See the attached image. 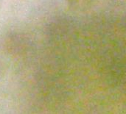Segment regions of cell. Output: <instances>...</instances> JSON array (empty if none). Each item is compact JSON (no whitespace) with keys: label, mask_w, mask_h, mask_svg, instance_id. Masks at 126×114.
<instances>
[{"label":"cell","mask_w":126,"mask_h":114,"mask_svg":"<svg viewBox=\"0 0 126 114\" xmlns=\"http://www.w3.org/2000/svg\"><path fill=\"white\" fill-rule=\"evenodd\" d=\"M66 1L72 9L84 10L91 6L94 0H66Z\"/></svg>","instance_id":"1"}]
</instances>
